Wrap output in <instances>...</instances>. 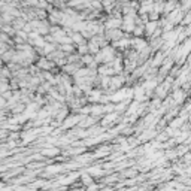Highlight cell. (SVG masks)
<instances>
[{"mask_svg":"<svg viewBox=\"0 0 191 191\" xmlns=\"http://www.w3.org/2000/svg\"><path fill=\"white\" fill-rule=\"evenodd\" d=\"M72 39H73L75 42H78V43H84V34L75 33V34H72Z\"/></svg>","mask_w":191,"mask_h":191,"instance_id":"1","label":"cell"},{"mask_svg":"<svg viewBox=\"0 0 191 191\" xmlns=\"http://www.w3.org/2000/svg\"><path fill=\"white\" fill-rule=\"evenodd\" d=\"M155 29H157V22H154V21H149V22H148V26H146V30H148V33L151 34V33L154 32Z\"/></svg>","mask_w":191,"mask_h":191,"instance_id":"2","label":"cell"},{"mask_svg":"<svg viewBox=\"0 0 191 191\" xmlns=\"http://www.w3.org/2000/svg\"><path fill=\"white\" fill-rule=\"evenodd\" d=\"M82 61L85 64H93V57L91 55H85V57H82Z\"/></svg>","mask_w":191,"mask_h":191,"instance_id":"3","label":"cell"},{"mask_svg":"<svg viewBox=\"0 0 191 191\" xmlns=\"http://www.w3.org/2000/svg\"><path fill=\"white\" fill-rule=\"evenodd\" d=\"M58 149H48V151H43V154H48V157H54V154H57Z\"/></svg>","mask_w":191,"mask_h":191,"instance_id":"4","label":"cell"},{"mask_svg":"<svg viewBox=\"0 0 191 191\" xmlns=\"http://www.w3.org/2000/svg\"><path fill=\"white\" fill-rule=\"evenodd\" d=\"M72 45H63V46H61V49H63V51H66V52H69V51H72Z\"/></svg>","mask_w":191,"mask_h":191,"instance_id":"5","label":"cell"}]
</instances>
